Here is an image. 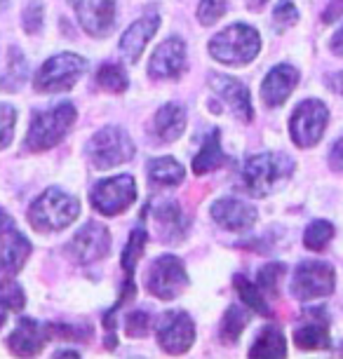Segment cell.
<instances>
[{
	"instance_id": "1",
	"label": "cell",
	"mask_w": 343,
	"mask_h": 359,
	"mask_svg": "<svg viewBox=\"0 0 343 359\" xmlns=\"http://www.w3.org/2000/svg\"><path fill=\"white\" fill-rule=\"evenodd\" d=\"M294 160L287 153L266 151L245 160L242 165V188L252 198H268L278 193L294 174Z\"/></svg>"
},
{
	"instance_id": "2",
	"label": "cell",
	"mask_w": 343,
	"mask_h": 359,
	"mask_svg": "<svg viewBox=\"0 0 343 359\" xmlns=\"http://www.w3.org/2000/svg\"><path fill=\"white\" fill-rule=\"evenodd\" d=\"M80 214V202L62 188H47L29 207V223L38 233H59Z\"/></svg>"
},
{
	"instance_id": "3",
	"label": "cell",
	"mask_w": 343,
	"mask_h": 359,
	"mask_svg": "<svg viewBox=\"0 0 343 359\" xmlns=\"http://www.w3.org/2000/svg\"><path fill=\"white\" fill-rule=\"evenodd\" d=\"M76 118H78L76 106L69 104V101L36 113L31 120L29 134H26V148L33 153H43L55 148L73 130Z\"/></svg>"
},
{
	"instance_id": "4",
	"label": "cell",
	"mask_w": 343,
	"mask_h": 359,
	"mask_svg": "<svg viewBox=\"0 0 343 359\" xmlns=\"http://www.w3.org/2000/svg\"><path fill=\"white\" fill-rule=\"evenodd\" d=\"M261 50L259 31L250 24H233L210 40L212 59L226 66H247Z\"/></svg>"
},
{
	"instance_id": "5",
	"label": "cell",
	"mask_w": 343,
	"mask_h": 359,
	"mask_svg": "<svg viewBox=\"0 0 343 359\" xmlns=\"http://www.w3.org/2000/svg\"><path fill=\"white\" fill-rule=\"evenodd\" d=\"M85 69H87V62L83 57H78V54H73V52L55 54V57H50L40 66V71L36 73V80H33V87H36V92H43V94L66 92L83 78Z\"/></svg>"
},
{
	"instance_id": "6",
	"label": "cell",
	"mask_w": 343,
	"mask_h": 359,
	"mask_svg": "<svg viewBox=\"0 0 343 359\" xmlns=\"http://www.w3.org/2000/svg\"><path fill=\"white\" fill-rule=\"evenodd\" d=\"M134 141L123 127H104L87 144V158L97 169H113L134 158Z\"/></svg>"
},
{
	"instance_id": "7",
	"label": "cell",
	"mask_w": 343,
	"mask_h": 359,
	"mask_svg": "<svg viewBox=\"0 0 343 359\" xmlns=\"http://www.w3.org/2000/svg\"><path fill=\"white\" fill-rule=\"evenodd\" d=\"M146 287L153 296H158L160 301H172L181 291L188 287V273L186 266L179 256L165 254L158 256L156 261L149 266L146 273Z\"/></svg>"
},
{
	"instance_id": "8",
	"label": "cell",
	"mask_w": 343,
	"mask_h": 359,
	"mask_svg": "<svg viewBox=\"0 0 343 359\" xmlns=\"http://www.w3.org/2000/svg\"><path fill=\"white\" fill-rule=\"evenodd\" d=\"M329 123L327 106L318 99H306L297 106L289 120V134L299 148H313L322 139Z\"/></svg>"
},
{
	"instance_id": "9",
	"label": "cell",
	"mask_w": 343,
	"mask_h": 359,
	"mask_svg": "<svg viewBox=\"0 0 343 359\" xmlns=\"http://www.w3.org/2000/svg\"><path fill=\"white\" fill-rule=\"evenodd\" d=\"M134 200H137V184L130 174L104 179L92 188V207L104 216H118L127 212Z\"/></svg>"
},
{
	"instance_id": "10",
	"label": "cell",
	"mask_w": 343,
	"mask_h": 359,
	"mask_svg": "<svg viewBox=\"0 0 343 359\" xmlns=\"http://www.w3.org/2000/svg\"><path fill=\"white\" fill-rule=\"evenodd\" d=\"M336 287L334 268L325 261H304L299 263L292 280V294L299 301H315V298L329 296Z\"/></svg>"
},
{
	"instance_id": "11",
	"label": "cell",
	"mask_w": 343,
	"mask_h": 359,
	"mask_svg": "<svg viewBox=\"0 0 343 359\" xmlns=\"http://www.w3.org/2000/svg\"><path fill=\"white\" fill-rule=\"evenodd\" d=\"M156 338L167 355H184L195 343V324L184 310H170L160 317Z\"/></svg>"
},
{
	"instance_id": "12",
	"label": "cell",
	"mask_w": 343,
	"mask_h": 359,
	"mask_svg": "<svg viewBox=\"0 0 343 359\" xmlns=\"http://www.w3.org/2000/svg\"><path fill=\"white\" fill-rule=\"evenodd\" d=\"M109 249H111L109 228L102 226V223H97V221H90V223H85L76 235H73V240L69 242L66 252L71 254V259L76 263L87 266V263L104 259V256L109 254Z\"/></svg>"
},
{
	"instance_id": "13",
	"label": "cell",
	"mask_w": 343,
	"mask_h": 359,
	"mask_svg": "<svg viewBox=\"0 0 343 359\" xmlns=\"http://www.w3.org/2000/svg\"><path fill=\"white\" fill-rule=\"evenodd\" d=\"M78 24L94 38H106L116 29V0H69Z\"/></svg>"
},
{
	"instance_id": "14",
	"label": "cell",
	"mask_w": 343,
	"mask_h": 359,
	"mask_svg": "<svg viewBox=\"0 0 343 359\" xmlns=\"http://www.w3.org/2000/svg\"><path fill=\"white\" fill-rule=\"evenodd\" d=\"M186 71V45L179 36L167 38L153 52L149 76L153 80H179Z\"/></svg>"
},
{
	"instance_id": "15",
	"label": "cell",
	"mask_w": 343,
	"mask_h": 359,
	"mask_svg": "<svg viewBox=\"0 0 343 359\" xmlns=\"http://www.w3.org/2000/svg\"><path fill=\"white\" fill-rule=\"evenodd\" d=\"M210 87L214 92L219 94L221 99L231 106V111L238 115L240 120L245 123H252L254 118V108H252V97H250V90L235 80L231 76H224V73H210Z\"/></svg>"
},
{
	"instance_id": "16",
	"label": "cell",
	"mask_w": 343,
	"mask_h": 359,
	"mask_svg": "<svg viewBox=\"0 0 343 359\" xmlns=\"http://www.w3.org/2000/svg\"><path fill=\"white\" fill-rule=\"evenodd\" d=\"M47 341H52L50 327L24 317V320H19L17 329L8 336V348H10L12 355L33 357L45 348Z\"/></svg>"
},
{
	"instance_id": "17",
	"label": "cell",
	"mask_w": 343,
	"mask_h": 359,
	"mask_svg": "<svg viewBox=\"0 0 343 359\" xmlns=\"http://www.w3.org/2000/svg\"><path fill=\"white\" fill-rule=\"evenodd\" d=\"M212 219L231 233H245L257 223V209L242 200H217L210 209Z\"/></svg>"
},
{
	"instance_id": "18",
	"label": "cell",
	"mask_w": 343,
	"mask_h": 359,
	"mask_svg": "<svg viewBox=\"0 0 343 359\" xmlns=\"http://www.w3.org/2000/svg\"><path fill=\"white\" fill-rule=\"evenodd\" d=\"M158 26H160V17L156 12H149V15L137 19V22L123 33V38H120V54H123L127 62L130 64L139 62V57L144 54L149 40L158 33Z\"/></svg>"
},
{
	"instance_id": "19",
	"label": "cell",
	"mask_w": 343,
	"mask_h": 359,
	"mask_svg": "<svg viewBox=\"0 0 343 359\" xmlns=\"http://www.w3.org/2000/svg\"><path fill=\"white\" fill-rule=\"evenodd\" d=\"M304 324L294 331V343L299 350H327L332 345L329 338V317L325 310L315 308L304 313Z\"/></svg>"
},
{
	"instance_id": "20",
	"label": "cell",
	"mask_w": 343,
	"mask_h": 359,
	"mask_svg": "<svg viewBox=\"0 0 343 359\" xmlns=\"http://www.w3.org/2000/svg\"><path fill=\"white\" fill-rule=\"evenodd\" d=\"M301 73L289 64H280L275 69L268 71V76L261 83V97H264L266 106H282L289 99V94L294 92V87L299 85Z\"/></svg>"
},
{
	"instance_id": "21",
	"label": "cell",
	"mask_w": 343,
	"mask_h": 359,
	"mask_svg": "<svg viewBox=\"0 0 343 359\" xmlns=\"http://www.w3.org/2000/svg\"><path fill=\"white\" fill-rule=\"evenodd\" d=\"M31 254V242L15 228V223L8 214H5V226H3V270L5 280L15 277L19 270L24 268L26 259Z\"/></svg>"
},
{
	"instance_id": "22",
	"label": "cell",
	"mask_w": 343,
	"mask_h": 359,
	"mask_svg": "<svg viewBox=\"0 0 343 359\" xmlns=\"http://www.w3.org/2000/svg\"><path fill=\"white\" fill-rule=\"evenodd\" d=\"M186 130V111L179 104H165L153 115V123L149 127L151 137L156 144H172Z\"/></svg>"
},
{
	"instance_id": "23",
	"label": "cell",
	"mask_w": 343,
	"mask_h": 359,
	"mask_svg": "<svg viewBox=\"0 0 343 359\" xmlns=\"http://www.w3.org/2000/svg\"><path fill=\"white\" fill-rule=\"evenodd\" d=\"M153 219H156L160 233H163V240H179V237H184L188 228L186 214L181 212V207L174 200L158 202L153 207Z\"/></svg>"
},
{
	"instance_id": "24",
	"label": "cell",
	"mask_w": 343,
	"mask_h": 359,
	"mask_svg": "<svg viewBox=\"0 0 343 359\" xmlns=\"http://www.w3.org/2000/svg\"><path fill=\"white\" fill-rule=\"evenodd\" d=\"M226 165V153L221 148V132L212 130L210 137L205 139L203 148L198 151V155L193 158V174L203 176L210 172H217L219 167Z\"/></svg>"
},
{
	"instance_id": "25",
	"label": "cell",
	"mask_w": 343,
	"mask_h": 359,
	"mask_svg": "<svg viewBox=\"0 0 343 359\" xmlns=\"http://www.w3.org/2000/svg\"><path fill=\"white\" fill-rule=\"evenodd\" d=\"M287 355L285 334L278 327H266L250 348L252 359H282Z\"/></svg>"
},
{
	"instance_id": "26",
	"label": "cell",
	"mask_w": 343,
	"mask_h": 359,
	"mask_svg": "<svg viewBox=\"0 0 343 359\" xmlns=\"http://www.w3.org/2000/svg\"><path fill=\"white\" fill-rule=\"evenodd\" d=\"M149 181H153L156 186H179L186 176V169L181 162H177L174 158H156L149 162Z\"/></svg>"
},
{
	"instance_id": "27",
	"label": "cell",
	"mask_w": 343,
	"mask_h": 359,
	"mask_svg": "<svg viewBox=\"0 0 343 359\" xmlns=\"http://www.w3.org/2000/svg\"><path fill=\"white\" fill-rule=\"evenodd\" d=\"M29 76V64H26V57L22 54L19 47H8V54H5V71H3V90L5 92H15L22 87V83Z\"/></svg>"
},
{
	"instance_id": "28",
	"label": "cell",
	"mask_w": 343,
	"mask_h": 359,
	"mask_svg": "<svg viewBox=\"0 0 343 359\" xmlns=\"http://www.w3.org/2000/svg\"><path fill=\"white\" fill-rule=\"evenodd\" d=\"M233 284H235V291H238V296L242 298V301H245L247 308H252L254 313H259V315H264V317L273 315V310L268 308V303H266V294L261 291L259 284H252L245 275H235Z\"/></svg>"
},
{
	"instance_id": "29",
	"label": "cell",
	"mask_w": 343,
	"mask_h": 359,
	"mask_svg": "<svg viewBox=\"0 0 343 359\" xmlns=\"http://www.w3.org/2000/svg\"><path fill=\"white\" fill-rule=\"evenodd\" d=\"M245 308L231 306V308L226 310L224 322H221V341H224L226 345L238 343L240 336H242V331H245V327L250 324V313H247Z\"/></svg>"
},
{
	"instance_id": "30",
	"label": "cell",
	"mask_w": 343,
	"mask_h": 359,
	"mask_svg": "<svg viewBox=\"0 0 343 359\" xmlns=\"http://www.w3.org/2000/svg\"><path fill=\"white\" fill-rule=\"evenodd\" d=\"M97 85L111 94H120L127 90L130 80H127V73L120 64H104L97 71Z\"/></svg>"
},
{
	"instance_id": "31",
	"label": "cell",
	"mask_w": 343,
	"mask_h": 359,
	"mask_svg": "<svg viewBox=\"0 0 343 359\" xmlns=\"http://www.w3.org/2000/svg\"><path fill=\"white\" fill-rule=\"evenodd\" d=\"M334 237V226L329 221H313L311 226L306 228L304 233V247L311 249V252H322Z\"/></svg>"
},
{
	"instance_id": "32",
	"label": "cell",
	"mask_w": 343,
	"mask_h": 359,
	"mask_svg": "<svg viewBox=\"0 0 343 359\" xmlns=\"http://www.w3.org/2000/svg\"><path fill=\"white\" fill-rule=\"evenodd\" d=\"M146 242H149V233H146L144 228L132 230L130 240H127V245H125V252H123V270L127 275L134 273V266H137V261L141 259V254H144Z\"/></svg>"
},
{
	"instance_id": "33",
	"label": "cell",
	"mask_w": 343,
	"mask_h": 359,
	"mask_svg": "<svg viewBox=\"0 0 343 359\" xmlns=\"http://www.w3.org/2000/svg\"><path fill=\"white\" fill-rule=\"evenodd\" d=\"M285 266L282 263H268L259 270V287L266 296H280V284L285 280Z\"/></svg>"
},
{
	"instance_id": "34",
	"label": "cell",
	"mask_w": 343,
	"mask_h": 359,
	"mask_svg": "<svg viewBox=\"0 0 343 359\" xmlns=\"http://www.w3.org/2000/svg\"><path fill=\"white\" fill-rule=\"evenodd\" d=\"M26 306V296L19 284L10 280H3V317H0V322L8 320V313L10 310H22Z\"/></svg>"
},
{
	"instance_id": "35",
	"label": "cell",
	"mask_w": 343,
	"mask_h": 359,
	"mask_svg": "<svg viewBox=\"0 0 343 359\" xmlns=\"http://www.w3.org/2000/svg\"><path fill=\"white\" fill-rule=\"evenodd\" d=\"M226 10H228L226 0H200L198 19L203 26H214L221 17L226 15Z\"/></svg>"
},
{
	"instance_id": "36",
	"label": "cell",
	"mask_w": 343,
	"mask_h": 359,
	"mask_svg": "<svg viewBox=\"0 0 343 359\" xmlns=\"http://www.w3.org/2000/svg\"><path fill=\"white\" fill-rule=\"evenodd\" d=\"M43 22H45V8L43 3H29L22 12V24H24V31L26 33H40L43 31Z\"/></svg>"
},
{
	"instance_id": "37",
	"label": "cell",
	"mask_w": 343,
	"mask_h": 359,
	"mask_svg": "<svg viewBox=\"0 0 343 359\" xmlns=\"http://www.w3.org/2000/svg\"><path fill=\"white\" fill-rule=\"evenodd\" d=\"M125 324H127V336L132 338H144L149 336L151 331V315L146 313V310H134L125 317Z\"/></svg>"
},
{
	"instance_id": "38",
	"label": "cell",
	"mask_w": 343,
	"mask_h": 359,
	"mask_svg": "<svg viewBox=\"0 0 343 359\" xmlns=\"http://www.w3.org/2000/svg\"><path fill=\"white\" fill-rule=\"evenodd\" d=\"M273 22L278 24L280 29H289V26H294L299 22V10L294 8V3H289V0H280L273 10Z\"/></svg>"
},
{
	"instance_id": "39",
	"label": "cell",
	"mask_w": 343,
	"mask_h": 359,
	"mask_svg": "<svg viewBox=\"0 0 343 359\" xmlns=\"http://www.w3.org/2000/svg\"><path fill=\"white\" fill-rule=\"evenodd\" d=\"M47 327H50L52 338H62V341H87L90 338L87 329L71 327V324H47Z\"/></svg>"
},
{
	"instance_id": "40",
	"label": "cell",
	"mask_w": 343,
	"mask_h": 359,
	"mask_svg": "<svg viewBox=\"0 0 343 359\" xmlns=\"http://www.w3.org/2000/svg\"><path fill=\"white\" fill-rule=\"evenodd\" d=\"M17 111L10 104H3V148L12 144V130H15Z\"/></svg>"
},
{
	"instance_id": "41",
	"label": "cell",
	"mask_w": 343,
	"mask_h": 359,
	"mask_svg": "<svg viewBox=\"0 0 343 359\" xmlns=\"http://www.w3.org/2000/svg\"><path fill=\"white\" fill-rule=\"evenodd\" d=\"M343 17V0H329V5L325 8L322 15V24H334Z\"/></svg>"
},
{
	"instance_id": "42",
	"label": "cell",
	"mask_w": 343,
	"mask_h": 359,
	"mask_svg": "<svg viewBox=\"0 0 343 359\" xmlns=\"http://www.w3.org/2000/svg\"><path fill=\"white\" fill-rule=\"evenodd\" d=\"M329 165H332L334 172H343V137L329 151Z\"/></svg>"
},
{
	"instance_id": "43",
	"label": "cell",
	"mask_w": 343,
	"mask_h": 359,
	"mask_svg": "<svg viewBox=\"0 0 343 359\" xmlns=\"http://www.w3.org/2000/svg\"><path fill=\"white\" fill-rule=\"evenodd\" d=\"M327 87L332 90L334 94H339L343 97V71L341 73H332V76H327Z\"/></svg>"
},
{
	"instance_id": "44",
	"label": "cell",
	"mask_w": 343,
	"mask_h": 359,
	"mask_svg": "<svg viewBox=\"0 0 343 359\" xmlns=\"http://www.w3.org/2000/svg\"><path fill=\"white\" fill-rule=\"evenodd\" d=\"M332 52L339 54V57H343V26L334 33V38H332Z\"/></svg>"
},
{
	"instance_id": "45",
	"label": "cell",
	"mask_w": 343,
	"mask_h": 359,
	"mask_svg": "<svg viewBox=\"0 0 343 359\" xmlns=\"http://www.w3.org/2000/svg\"><path fill=\"white\" fill-rule=\"evenodd\" d=\"M55 357H80V352H76V350H57Z\"/></svg>"
},
{
	"instance_id": "46",
	"label": "cell",
	"mask_w": 343,
	"mask_h": 359,
	"mask_svg": "<svg viewBox=\"0 0 343 359\" xmlns=\"http://www.w3.org/2000/svg\"><path fill=\"white\" fill-rule=\"evenodd\" d=\"M116 345H118V338H116V334H111V331H109V336H106V348L113 350Z\"/></svg>"
},
{
	"instance_id": "47",
	"label": "cell",
	"mask_w": 343,
	"mask_h": 359,
	"mask_svg": "<svg viewBox=\"0 0 343 359\" xmlns=\"http://www.w3.org/2000/svg\"><path fill=\"white\" fill-rule=\"evenodd\" d=\"M268 3V0H250V10H254V12H259L264 5Z\"/></svg>"
},
{
	"instance_id": "48",
	"label": "cell",
	"mask_w": 343,
	"mask_h": 359,
	"mask_svg": "<svg viewBox=\"0 0 343 359\" xmlns=\"http://www.w3.org/2000/svg\"><path fill=\"white\" fill-rule=\"evenodd\" d=\"M336 355H341V357H343V343H341V348H339V352H336Z\"/></svg>"
}]
</instances>
